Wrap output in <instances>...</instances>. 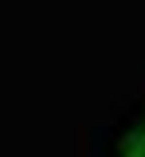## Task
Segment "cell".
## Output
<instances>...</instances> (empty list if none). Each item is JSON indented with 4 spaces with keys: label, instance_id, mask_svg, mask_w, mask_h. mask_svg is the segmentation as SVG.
<instances>
[{
    "label": "cell",
    "instance_id": "6da1fadb",
    "mask_svg": "<svg viewBox=\"0 0 145 157\" xmlns=\"http://www.w3.org/2000/svg\"><path fill=\"white\" fill-rule=\"evenodd\" d=\"M125 157H145V118H137V126L133 130H125L122 145H118Z\"/></svg>",
    "mask_w": 145,
    "mask_h": 157
}]
</instances>
